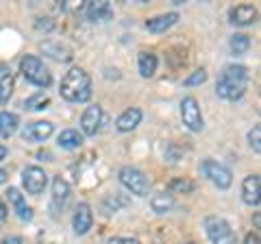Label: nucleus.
<instances>
[{
  "label": "nucleus",
  "instance_id": "39",
  "mask_svg": "<svg viewBox=\"0 0 261 244\" xmlns=\"http://www.w3.org/2000/svg\"><path fill=\"white\" fill-rule=\"evenodd\" d=\"M7 157V149H5V146L3 144H0V161H3Z\"/></svg>",
  "mask_w": 261,
  "mask_h": 244
},
{
  "label": "nucleus",
  "instance_id": "30",
  "mask_svg": "<svg viewBox=\"0 0 261 244\" xmlns=\"http://www.w3.org/2000/svg\"><path fill=\"white\" fill-rule=\"evenodd\" d=\"M126 205V199H122V197H118V194H113V199H109V201H105V214H116L118 211V207H124Z\"/></svg>",
  "mask_w": 261,
  "mask_h": 244
},
{
  "label": "nucleus",
  "instance_id": "1",
  "mask_svg": "<svg viewBox=\"0 0 261 244\" xmlns=\"http://www.w3.org/2000/svg\"><path fill=\"white\" fill-rule=\"evenodd\" d=\"M248 68L246 66H226L218 77V83H216V94L224 101H238L244 96L248 87Z\"/></svg>",
  "mask_w": 261,
  "mask_h": 244
},
{
  "label": "nucleus",
  "instance_id": "38",
  "mask_svg": "<svg viewBox=\"0 0 261 244\" xmlns=\"http://www.w3.org/2000/svg\"><path fill=\"white\" fill-rule=\"evenodd\" d=\"M37 157H39V159H44V157H46V161H50V157H53V155H50V153H48V151H42Z\"/></svg>",
  "mask_w": 261,
  "mask_h": 244
},
{
  "label": "nucleus",
  "instance_id": "3",
  "mask_svg": "<svg viewBox=\"0 0 261 244\" xmlns=\"http://www.w3.org/2000/svg\"><path fill=\"white\" fill-rule=\"evenodd\" d=\"M20 72H22V77L29 81V83L33 85H37V87H50L53 83V75H50V70H48L44 66V61L39 59V57L35 55H24L22 59H20Z\"/></svg>",
  "mask_w": 261,
  "mask_h": 244
},
{
  "label": "nucleus",
  "instance_id": "8",
  "mask_svg": "<svg viewBox=\"0 0 261 244\" xmlns=\"http://www.w3.org/2000/svg\"><path fill=\"white\" fill-rule=\"evenodd\" d=\"M22 185L29 194H42L48 185V175L39 166H27L22 170Z\"/></svg>",
  "mask_w": 261,
  "mask_h": 244
},
{
  "label": "nucleus",
  "instance_id": "4",
  "mask_svg": "<svg viewBox=\"0 0 261 244\" xmlns=\"http://www.w3.org/2000/svg\"><path fill=\"white\" fill-rule=\"evenodd\" d=\"M118 179H120V183L124 185V188L130 194H135V197H148V194H150V181H148V177H146L142 170L133 168V166L120 168Z\"/></svg>",
  "mask_w": 261,
  "mask_h": 244
},
{
  "label": "nucleus",
  "instance_id": "23",
  "mask_svg": "<svg viewBox=\"0 0 261 244\" xmlns=\"http://www.w3.org/2000/svg\"><path fill=\"white\" fill-rule=\"evenodd\" d=\"M44 53L50 55L53 59H57V61H70L72 59V48H68L61 42H48V44H44Z\"/></svg>",
  "mask_w": 261,
  "mask_h": 244
},
{
  "label": "nucleus",
  "instance_id": "19",
  "mask_svg": "<svg viewBox=\"0 0 261 244\" xmlns=\"http://www.w3.org/2000/svg\"><path fill=\"white\" fill-rule=\"evenodd\" d=\"M157 66H159V59L154 53H146L142 51L137 55V70H140V75L144 79H150L154 77V72H157Z\"/></svg>",
  "mask_w": 261,
  "mask_h": 244
},
{
  "label": "nucleus",
  "instance_id": "12",
  "mask_svg": "<svg viewBox=\"0 0 261 244\" xmlns=\"http://www.w3.org/2000/svg\"><path fill=\"white\" fill-rule=\"evenodd\" d=\"M94 225V214L87 203H79L74 209V218H72V227H74L76 235H85Z\"/></svg>",
  "mask_w": 261,
  "mask_h": 244
},
{
  "label": "nucleus",
  "instance_id": "41",
  "mask_svg": "<svg viewBox=\"0 0 261 244\" xmlns=\"http://www.w3.org/2000/svg\"><path fill=\"white\" fill-rule=\"evenodd\" d=\"M259 223H261V216L255 214V229H259Z\"/></svg>",
  "mask_w": 261,
  "mask_h": 244
},
{
  "label": "nucleus",
  "instance_id": "28",
  "mask_svg": "<svg viewBox=\"0 0 261 244\" xmlns=\"http://www.w3.org/2000/svg\"><path fill=\"white\" fill-rule=\"evenodd\" d=\"M205 81H207V70L205 68H198V70H194L192 75L183 81V85L185 87H194V85H202Z\"/></svg>",
  "mask_w": 261,
  "mask_h": 244
},
{
  "label": "nucleus",
  "instance_id": "40",
  "mask_svg": "<svg viewBox=\"0 0 261 244\" xmlns=\"http://www.w3.org/2000/svg\"><path fill=\"white\" fill-rule=\"evenodd\" d=\"M7 70H9V68H7V66H5V63H3V61H0V77H3V75H5V72H7Z\"/></svg>",
  "mask_w": 261,
  "mask_h": 244
},
{
  "label": "nucleus",
  "instance_id": "34",
  "mask_svg": "<svg viewBox=\"0 0 261 244\" xmlns=\"http://www.w3.org/2000/svg\"><path fill=\"white\" fill-rule=\"evenodd\" d=\"M0 244H24V240L20 238V235H9V238L0 240Z\"/></svg>",
  "mask_w": 261,
  "mask_h": 244
},
{
  "label": "nucleus",
  "instance_id": "15",
  "mask_svg": "<svg viewBox=\"0 0 261 244\" xmlns=\"http://www.w3.org/2000/svg\"><path fill=\"white\" fill-rule=\"evenodd\" d=\"M70 201V185L63 177L53 179V209L61 211Z\"/></svg>",
  "mask_w": 261,
  "mask_h": 244
},
{
  "label": "nucleus",
  "instance_id": "9",
  "mask_svg": "<svg viewBox=\"0 0 261 244\" xmlns=\"http://www.w3.org/2000/svg\"><path fill=\"white\" fill-rule=\"evenodd\" d=\"M53 133H55V125H53V122L35 120V122H29V125L22 129V140L24 142H46Z\"/></svg>",
  "mask_w": 261,
  "mask_h": 244
},
{
  "label": "nucleus",
  "instance_id": "25",
  "mask_svg": "<svg viewBox=\"0 0 261 244\" xmlns=\"http://www.w3.org/2000/svg\"><path fill=\"white\" fill-rule=\"evenodd\" d=\"M24 105H27L29 109H33V111H44V109L50 107V96H48L46 92H35L33 96H29Z\"/></svg>",
  "mask_w": 261,
  "mask_h": 244
},
{
  "label": "nucleus",
  "instance_id": "17",
  "mask_svg": "<svg viewBox=\"0 0 261 244\" xmlns=\"http://www.w3.org/2000/svg\"><path fill=\"white\" fill-rule=\"evenodd\" d=\"M176 22H178V13L170 11V13H163V15H157V18L148 20L146 22V29H148L150 33H166V31L172 29Z\"/></svg>",
  "mask_w": 261,
  "mask_h": 244
},
{
  "label": "nucleus",
  "instance_id": "31",
  "mask_svg": "<svg viewBox=\"0 0 261 244\" xmlns=\"http://www.w3.org/2000/svg\"><path fill=\"white\" fill-rule=\"evenodd\" d=\"M163 155H166V159H170V161H178V159H181V155H183V151L178 149L176 144H168L166 151H163Z\"/></svg>",
  "mask_w": 261,
  "mask_h": 244
},
{
  "label": "nucleus",
  "instance_id": "29",
  "mask_svg": "<svg viewBox=\"0 0 261 244\" xmlns=\"http://www.w3.org/2000/svg\"><path fill=\"white\" fill-rule=\"evenodd\" d=\"M248 144H250V149L257 153H261V127L259 125H255L250 129V133H248Z\"/></svg>",
  "mask_w": 261,
  "mask_h": 244
},
{
  "label": "nucleus",
  "instance_id": "18",
  "mask_svg": "<svg viewBox=\"0 0 261 244\" xmlns=\"http://www.w3.org/2000/svg\"><path fill=\"white\" fill-rule=\"evenodd\" d=\"M7 199H9V203L15 207V211H18L20 221H31V218H33V209L27 205V199H24V194H20L18 188H9V190H7Z\"/></svg>",
  "mask_w": 261,
  "mask_h": 244
},
{
  "label": "nucleus",
  "instance_id": "11",
  "mask_svg": "<svg viewBox=\"0 0 261 244\" xmlns=\"http://www.w3.org/2000/svg\"><path fill=\"white\" fill-rule=\"evenodd\" d=\"M242 199L250 207H257L261 203V179H259V175H248L242 181Z\"/></svg>",
  "mask_w": 261,
  "mask_h": 244
},
{
  "label": "nucleus",
  "instance_id": "2",
  "mask_svg": "<svg viewBox=\"0 0 261 244\" xmlns=\"http://www.w3.org/2000/svg\"><path fill=\"white\" fill-rule=\"evenodd\" d=\"M59 94L68 103H87L92 96V79L83 68H72L61 79Z\"/></svg>",
  "mask_w": 261,
  "mask_h": 244
},
{
  "label": "nucleus",
  "instance_id": "5",
  "mask_svg": "<svg viewBox=\"0 0 261 244\" xmlns=\"http://www.w3.org/2000/svg\"><path fill=\"white\" fill-rule=\"evenodd\" d=\"M205 231L211 244H238V235L231 229L224 218L220 216H207L205 218Z\"/></svg>",
  "mask_w": 261,
  "mask_h": 244
},
{
  "label": "nucleus",
  "instance_id": "13",
  "mask_svg": "<svg viewBox=\"0 0 261 244\" xmlns=\"http://www.w3.org/2000/svg\"><path fill=\"white\" fill-rule=\"evenodd\" d=\"M255 20H257V9L252 5H235L228 11V22L235 24V27H248Z\"/></svg>",
  "mask_w": 261,
  "mask_h": 244
},
{
  "label": "nucleus",
  "instance_id": "24",
  "mask_svg": "<svg viewBox=\"0 0 261 244\" xmlns=\"http://www.w3.org/2000/svg\"><path fill=\"white\" fill-rule=\"evenodd\" d=\"M13 87H15V79L11 75V70H7L3 77H0V105L9 103L11 94H13Z\"/></svg>",
  "mask_w": 261,
  "mask_h": 244
},
{
  "label": "nucleus",
  "instance_id": "22",
  "mask_svg": "<svg viewBox=\"0 0 261 244\" xmlns=\"http://www.w3.org/2000/svg\"><path fill=\"white\" fill-rule=\"evenodd\" d=\"M150 207H152L154 214H168V211L174 207V197L170 192L154 194V197L150 199Z\"/></svg>",
  "mask_w": 261,
  "mask_h": 244
},
{
  "label": "nucleus",
  "instance_id": "20",
  "mask_svg": "<svg viewBox=\"0 0 261 244\" xmlns=\"http://www.w3.org/2000/svg\"><path fill=\"white\" fill-rule=\"evenodd\" d=\"M20 127V118L18 113H11V111H0V137L9 140V137L18 131Z\"/></svg>",
  "mask_w": 261,
  "mask_h": 244
},
{
  "label": "nucleus",
  "instance_id": "35",
  "mask_svg": "<svg viewBox=\"0 0 261 244\" xmlns=\"http://www.w3.org/2000/svg\"><path fill=\"white\" fill-rule=\"evenodd\" d=\"M244 244H261V240H259V233H248L246 238H244Z\"/></svg>",
  "mask_w": 261,
  "mask_h": 244
},
{
  "label": "nucleus",
  "instance_id": "16",
  "mask_svg": "<svg viewBox=\"0 0 261 244\" xmlns=\"http://www.w3.org/2000/svg\"><path fill=\"white\" fill-rule=\"evenodd\" d=\"M87 18L92 22H105L113 18V9L107 0H92L87 3Z\"/></svg>",
  "mask_w": 261,
  "mask_h": 244
},
{
  "label": "nucleus",
  "instance_id": "7",
  "mask_svg": "<svg viewBox=\"0 0 261 244\" xmlns=\"http://www.w3.org/2000/svg\"><path fill=\"white\" fill-rule=\"evenodd\" d=\"M181 118L183 125L190 129V131L198 133L202 131V113H200V105L194 96H185L181 101Z\"/></svg>",
  "mask_w": 261,
  "mask_h": 244
},
{
  "label": "nucleus",
  "instance_id": "21",
  "mask_svg": "<svg viewBox=\"0 0 261 244\" xmlns=\"http://www.w3.org/2000/svg\"><path fill=\"white\" fill-rule=\"evenodd\" d=\"M57 144H59L63 151H74L83 144V133H79L76 129H65V131L59 133V142Z\"/></svg>",
  "mask_w": 261,
  "mask_h": 244
},
{
  "label": "nucleus",
  "instance_id": "36",
  "mask_svg": "<svg viewBox=\"0 0 261 244\" xmlns=\"http://www.w3.org/2000/svg\"><path fill=\"white\" fill-rule=\"evenodd\" d=\"M7 216H9V209H7L5 201H0V223H5V221H7Z\"/></svg>",
  "mask_w": 261,
  "mask_h": 244
},
{
  "label": "nucleus",
  "instance_id": "32",
  "mask_svg": "<svg viewBox=\"0 0 261 244\" xmlns=\"http://www.w3.org/2000/svg\"><path fill=\"white\" fill-rule=\"evenodd\" d=\"M35 27H37L39 31H53V29H55V22H53L50 18H39V20L35 22Z\"/></svg>",
  "mask_w": 261,
  "mask_h": 244
},
{
  "label": "nucleus",
  "instance_id": "33",
  "mask_svg": "<svg viewBox=\"0 0 261 244\" xmlns=\"http://www.w3.org/2000/svg\"><path fill=\"white\" fill-rule=\"evenodd\" d=\"M107 244H140L135 238H111Z\"/></svg>",
  "mask_w": 261,
  "mask_h": 244
},
{
  "label": "nucleus",
  "instance_id": "6",
  "mask_svg": "<svg viewBox=\"0 0 261 244\" xmlns=\"http://www.w3.org/2000/svg\"><path fill=\"white\" fill-rule=\"evenodd\" d=\"M200 170H202V175H205L214 185H218L220 190L231 188V183H233V173H231V170H228L224 164H220V161H216V159H205V161L200 164Z\"/></svg>",
  "mask_w": 261,
  "mask_h": 244
},
{
  "label": "nucleus",
  "instance_id": "14",
  "mask_svg": "<svg viewBox=\"0 0 261 244\" xmlns=\"http://www.w3.org/2000/svg\"><path fill=\"white\" fill-rule=\"evenodd\" d=\"M142 118H144V113H142L140 107H130V109L122 111L118 116L116 129H118V131H122V133H128V131H133V129H137V125L142 122Z\"/></svg>",
  "mask_w": 261,
  "mask_h": 244
},
{
  "label": "nucleus",
  "instance_id": "37",
  "mask_svg": "<svg viewBox=\"0 0 261 244\" xmlns=\"http://www.w3.org/2000/svg\"><path fill=\"white\" fill-rule=\"evenodd\" d=\"M7 179H9V175H7V170H3V168H0V185H3V183H7Z\"/></svg>",
  "mask_w": 261,
  "mask_h": 244
},
{
  "label": "nucleus",
  "instance_id": "26",
  "mask_svg": "<svg viewBox=\"0 0 261 244\" xmlns=\"http://www.w3.org/2000/svg\"><path fill=\"white\" fill-rule=\"evenodd\" d=\"M250 48V37L246 33H235L231 37V53L233 55H244Z\"/></svg>",
  "mask_w": 261,
  "mask_h": 244
},
{
  "label": "nucleus",
  "instance_id": "27",
  "mask_svg": "<svg viewBox=\"0 0 261 244\" xmlns=\"http://www.w3.org/2000/svg\"><path fill=\"white\" fill-rule=\"evenodd\" d=\"M196 190L194 181L190 179H174V181H170V192H178V194H192Z\"/></svg>",
  "mask_w": 261,
  "mask_h": 244
},
{
  "label": "nucleus",
  "instance_id": "10",
  "mask_svg": "<svg viewBox=\"0 0 261 244\" xmlns=\"http://www.w3.org/2000/svg\"><path fill=\"white\" fill-rule=\"evenodd\" d=\"M100 122H102L100 105H89V107L83 111V116H81V131H83V135L92 137L100 131Z\"/></svg>",
  "mask_w": 261,
  "mask_h": 244
}]
</instances>
